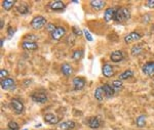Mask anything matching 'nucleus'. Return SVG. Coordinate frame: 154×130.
I'll use <instances>...</instances> for the list:
<instances>
[{"label":"nucleus","instance_id":"f257e3e1","mask_svg":"<svg viewBox=\"0 0 154 130\" xmlns=\"http://www.w3.org/2000/svg\"><path fill=\"white\" fill-rule=\"evenodd\" d=\"M131 19V11L128 7H120V8L117 9L115 14V17H114V21L118 24H122L126 22L128 20Z\"/></svg>","mask_w":154,"mask_h":130},{"label":"nucleus","instance_id":"f03ea898","mask_svg":"<svg viewBox=\"0 0 154 130\" xmlns=\"http://www.w3.org/2000/svg\"><path fill=\"white\" fill-rule=\"evenodd\" d=\"M44 26H46V20L42 16H37L31 21V27L34 30H40Z\"/></svg>","mask_w":154,"mask_h":130},{"label":"nucleus","instance_id":"7ed1b4c3","mask_svg":"<svg viewBox=\"0 0 154 130\" xmlns=\"http://www.w3.org/2000/svg\"><path fill=\"white\" fill-rule=\"evenodd\" d=\"M31 99L36 104H44L48 101V95L42 91H36L31 94Z\"/></svg>","mask_w":154,"mask_h":130},{"label":"nucleus","instance_id":"20e7f679","mask_svg":"<svg viewBox=\"0 0 154 130\" xmlns=\"http://www.w3.org/2000/svg\"><path fill=\"white\" fill-rule=\"evenodd\" d=\"M65 34H66V29L62 26H58L53 33H51V37L53 40L59 41V40H61L64 36H65Z\"/></svg>","mask_w":154,"mask_h":130},{"label":"nucleus","instance_id":"39448f33","mask_svg":"<svg viewBox=\"0 0 154 130\" xmlns=\"http://www.w3.org/2000/svg\"><path fill=\"white\" fill-rule=\"evenodd\" d=\"M0 85H1V88L3 90H11V89L16 88V82L12 78H6L1 80Z\"/></svg>","mask_w":154,"mask_h":130},{"label":"nucleus","instance_id":"423d86ee","mask_svg":"<svg viewBox=\"0 0 154 130\" xmlns=\"http://www.w3.org/2000/svg\"><path fill=\"white\" fill-rule=\"evenodd\" d=\"M11 109L14 110V112L16 114H22V113H23V111H24L23 102H22L21 101H19V99H17V98L11 99Z\"/></svg>","mask_w":154,"mask_h":130},{"label":"nucleus","instance_id":"0eeeda50","mask_svg":"<svg viewBox=\"0 0 154 130\" xmlns=\"http://www.w3.org/2000/svg\"><path fill=\"white\" fill-rule=\"evenodd\" d=\"M117 9L118 8H116V7H109V8L106 9L105 12H104V20H105L106 23H109V22L113 21L114 17H115Z\"/></svg>","mask_w":154,"mask_h":130},{"label":"nucleus","instance_id":"6e6552de","mask_svg":"<svg viewBox=\"0 0 154 130\" xmlns=\"http://www.w3.org/2000/svg\"><path fill=\"white\" fill-rule=\"evenodd\" d=\"M142 72L148 77L154 76V62H148L142 67Z\"/></svg>","mask_w":154,"mask_h":130},{"label":"nucleus","instance_id":"1a4fd4ad","mask_svg":"<svg viewBox=\"0 0 154 130\" xmlns=\"http://www.w3.org/2000/svg\"><path fill=\"white\" fill-rule=\"evenodd\" d=\"M142 35L138 32H131V33L128 34L126 36H125V43H131V42H135V41H139L141 39Z\"/></svg>","mask_w":154,"mask_h":130},{"label":"nucleus","instance_id":"9d476101","mask_svg":"<svg viewBox=\"0 0 154 130\" xmlns=\"http://www.w3.org/2000/svg\"><path fill=\"white\" fill-rule=\"evenodd\" d=\"M44 121L46 122L49 125H56V124H59L60 122V119L57 115L54 114H51V113H48L44 116Z\"/></svg>","mask_w":154,"mask_h":130},{"label":"nucleus","instance_id":"9b49d317","mask_svg":"<svg viewBox=\"0 0 154 130\" xmlns=\"http://www.w3.org/2000/svg\"><path fill=\"white\" fill-rule=\"evenodd\" d=\"M85 86V80L81 77H75L73 79V87L75 90H81Z\"/></svg>","mask_w":154,"mask_h":130},{"label":"nucleus","instance_id":"f8f14e48","mask_svg":"<svg viewBox=\"0 0 154 130\" xmlns=\"http://www.w3.org/2000/svg\"><path fill=\"white\" fill-rule=\"evenodd\" d=\"M89 5L95 11H101V9H103L105 7L106 1H103V0H91V1H89Z\"/></svg>","mask_w":154,"mask_h":130},{"label":"nucleus","instance_id":"ddd939ff","mask_svg":"<svg viewBox=\"0 0 154 130\" xmlns=\"http://www.w3.org/2000/svg\"><path fill=\"white\" fill-rule=\"evenodd\" d=\"M49 8L53 9V11H62V9L65 8V3L63 1H60V0H54V1H51V3L48 4Z\"/></svg>","mask_w":154,"mask_h":130},{"label":"nucleus","instance_id":"4468645a","mask_svg":"<svg viewBox=\"0 0 154 130\" xmlns=\"http://www.w3.org/2000/svg\"><path fill=\"white\" fill-rule=\"evenodd\" d=\"M102 73H103V75L105 77H107V78H109V77H112L114 76V69L113 67L111 66L110 64H105L103 66V69H102Z\"/></svg>","mask_w":154,"mask_h":130},{"label":"nucleus","instance_id":"2eb2a0df","mask_svg":"<svg viewBox=\"0 0 154 130\" xmlns=\"http://www.w3.org/2000/svg\"><path fill=\"white\" fill-rule=\"evenodd\" d=\"M102 88H103L104 90V93H105V96L108 97V98H110V97H112L114 95V93H115V90H114V88L112 87V85L108 84V83H105L102 86Z\"/></svg>","mask_w":154,"mask_h":130},{"label":"nucleus","instance_id":"dca6fc26","mask_svg":"<svg viewBox=\"0 0 154 130\" xmlns=\"http://www.w3.org/2000/svg\"><path fill=\"white\" fill-rule=\"evenodd\" d=\"M22 47L25 50H28V51H34L38 48V45H37L36 42H30V41H24L22 43Z\"/></svg>","mask_w":154,"mask_h":130},{"label":"nucleus","instance_id":"f3484780","mask_svg":"<svg viewBox=\"0 0 154 130\" xmlns=\"http://www.w3.org/2000/svg\"><path fill=\"white\" fill-rule=\"evenodd\" d=\"M88 125L89 128H91V129H98L101 125V121L98 117H91L88 121Z\"/></svg>","mask_w":154,"mask_h":130},{"label":"nucleus","instance_id":"a211bd4d","mask_svg":"<svg viewBox=\"0 0 154 130\" xmlns=\"http://www.w3.org/2000/svg\"><path fill=\"white\" fill-rule=\"evenodd\" d=\"M61 72H62V74H63L64 76L68 77V76H71L72 73H73V69H72V67L69 64L64 62V64L62 65V67H61Z\"/></svg>","mask_w":154,"mask_h":130},{"label":"nucleus","instance_id":"6ab92c4d","mask_svg":"<svg viewBox=\"0 0 154 130\" xmlns=\"http://www.w3.org/2000/svg\"><path fill=\"white\" fill-rule=\"evenodd\" d=\"M110 59H111V61H112L113 62H121L123 59V53H122V51H120V50L113 51L112 53H111V56H110Z\"/></svg>","mask_w":154,"mask_h":130},{"label":"nucleus","instance_id":"aec40b11","mask_svg":"<svg viewBox=\"0 0 154 130\" xmlns=\"http://www.w3.org/2000/svg\"><path fill=\"white\" fill-rule=\"evenodd\" d=\"M75 127V122L74 121H65L59 124V129L63 130H71Z\"/></svg>","mask_w":154,"mask_h":130},{"label":"nucleus","instance_id":"412c9836","mask_svg":"<svg viewBox=\"0 0 154 130\" xmlns=\"http://www.w3.org/2000/svg\"><path fill=\"white\" fill-rule=\"evenodd\" d=\"M105 96V93H104V90L102 87H98V88L95 90V98L98 101H102Z\"/></svg>","mask_w":154,"mask_h":130},{"label":"nucleus","instance_id":"4be33fe9","mask_svg":"<svg viewBox=\"0 0 154 130\" xmlns=\"http://www.w3.org/2000/svg\"><path fill=\"white\" fill-rule=\"evenodd\" d=\"M17 11L21 14H27L29 12V6L26 3H20L17 6Z\"/></svg>","mask_w":154,"mask_h":130},{"label":"nucleus","instance_id":"5701e85b","mask_svg":"<svg viewBox=\"0 0 154 130\" xmlns=\"http://www.w3.org/2000/svg\"><path fill=\"white\" fill-rule=\"evenodd\" d=\"M134 76V72L131 71V70H126V71L122 72L120 75H119V80H126L128 78H131V77Z\"/></svg>","mask_w":154,"mask_h":130},{"label":"nucleus","instance_id":"b1692460","mask_svg":"<svg viewBox=\"0 0 154 130\" xmlns=\"http://www.w3.org/2000/svg\"><path fill=\"white\" fill-rule=\"evenodd\" d=\"M136 124L138 127H140V128H142L146 125V116H144V115H141V116H139L138 118L136 119Z\"/></svg>","mask_w":154,"mask_h":130},{"label":"nucleus","instance_id":"393cba45","mask_svg":"<svg viewBox=\"0 0 154 130\" xmlns=\"http://www.w3.org/2000/svg\"><path fill=\"white\" fill-rule=\"evenodd\" d=\"M142 49H143V47L142 45H135V46H133L131 47V56H139V54L142 52Z\"/></svg>","mask_w":154,"mask_h":130},{"label":"nucleus","instance_id":"a878e982","mask_svg":"<svg viewBox=\"0 0 154 130\" xmlns=\"http://www.w3.org/2000/svg\"><path fill=\"white\" fill-rule=\"evenodd\" d=\"M14 3H16L14 0H4V1L2 2V7H3L5 11H9V9L14 5Z\"/></svg>","mask_w":154,"mask_h":130},{"label":"nucleus","instance_id":"bb28decb","mask_svg":"<svg viewBox=\"0 0 154 130\" xmlns=\"http://www.w3.org/2000/svg\"><path fill=\"white\" fill-rule=\"evenodd\" d=\"M82 56H83V50H81V49L75 50L73 52V54H72V59L74 61H79V59H82Z\"/></svg>","mask_w":154,"mask_h":130},{"label":"nucleus","instance_id":"cd10ccee","mask_svg":"<svg viewBox=\"0 0 154 130\" xmlns=\"http://www.w3.org/2000/svg\"><path fill=\"white\" fill-rule=\"evenodd\" d=\"M112 87L114 88V90L115 91H118L119 89L122 87V81L121 80H115V81H113V83H112Z\"/></svg>","mask_w":154,"mask_h":130},{"label":"nucleus","instance_id":"c85d7f7f","mask_svg":"<svg viewBox=\"0 0 154 130\" xmlns=\"http://www.w3.org/2000/svg\"><path fill=\"white\" fill-rule=\"evenodd\" d=\"M7 129L8 130H19V125L17 122L11 121L8 124H7Z\"/></svg>","mask_w":154,"mask_h":130},{"label":"nucleus","instance_id":"c756f323","mask_svg":"<svg viewBox=\"0 0 154 130\" xmlns=\"http://www.w3.org/2000/svg\"><path fill=\"white\" fill-rule=\"evenodd\" d=\"M56 28H57V26H56V25H54L53 23H48V24H46V26H45L46 31H48L49 33H53L54 30H56Z\"/></svg>","mask_w":154,"mask_h":130},{"label":"nucleus","instance_id":"7c9ffc66","mask_svg":"<svg viewBox=\"0 0 154 130\" xmlns=\"http://www.w3.org/2000/svg\"><path fill=\"white\" fill-rule=\"evenodd\" d=\"M72 31H73V34L76 35V36H81L82 33H83V31H81V30L79 29L77 26H73V27H72Z\"/></svg>","mask_w":154,"mask_h":130},{"label":"nucleus","instance_id":"2f4dec72","mask_svg":"<svg viewBox=\"0 0 154 130\" xmlns=\"http://www.w3.org/2000/svg\"><path fill=\"white\" fill-rule=\"evenodd\" d=\"M82 31H83V34H84V36H85L86 40H88V41H89V42L93 41V36L91 35V33H89L88 30L84 29V30H82Z\"/></svg>","mask_w":154,"mask_h":130},{"label":"nucleus","instance_id":"473e14b6","mask_svg":"<svg viewBox=\"0 0 154 130\" xmlns=\"http://www.w3.org/2000/svg\"><path fill=\"white\" fill-rule=\"evenodd\" d=\"M7 76H8V72H7L6 70L2 69L1 71H0V78H1V80L8 78V77H7Z\"/></svg>","mask_w":154,"mask_h":130},{"label":"nucleus","instance_id":"72a5a7b5","mask_svg":"<svg viewBox=\"0 0 154 130\" xmlns=\"http://www.w3.org/2000/svg\"><path fill=\"white\" fill-rule=\"evenodd\" d=\"M146 6L150 7V8H154V0H148L146 2Z\"/></svg>","mask_w":154,"mask_h":130},{"label":"nucleus","instance_id":"f704fd0d","mask_svg":"<svg viewBox=\"0 0 154 130\" xmlns=\"http://www.w3.org/2000/svg\"><path fill=\"white\" fill-rule=\"evenodd\" d=\"M70 41H72V43L74 44V42H75V39H74V36L73 35H71V36H68L67 37V43L70 44Z\"/></svg>","mask_w":154,"mask_h":130},{"label":"nucleus","instance_id":"c9c22d12","mask_svg":"<svg viewBox=\"0 0 154 130\" xmlns=\"http://www.w3.org/2000/svg\"><path fill=\"white\" fill-rule=\"evenodd\" d=\"M7 33H8V37H11L12 35L14 34V29L11 28V27H9L8 28V31H7Z\"/></svg>","mask_w":154,"mask_h":130},{"label":"nucleus","instance_id":"e433bc0d","mask_svg":"<svg viewBox=\"0 0 154 130\" xmlns=\"http://www.w3.org/2000/svg\"><path fill=\"white\" fill-rule=\"evenodd\" d=\"M3 25H4V21L1 20V24H0V29H3Z\"/></svg>","mask_w":154,"mask_h":130},{"label":"nucleus","instance_id":"4c0bfd02","mask_svg":"<svg viewBox=\"0 0 154 130\" xmlns=\"http://www.w3.org/2000/svg\"><path fill=\"white\" fill-rule=\"evenodd\" d=\"M0 46L3 47V39H1V42H0Z\"/></svg>","mask_w":154,"mask_h":130},{"label":"nucleus","instance_id":"58836bf2","mask_svg":"<svg viewBox=\"0 0 154 130\" xmlns=\"http://www.w3.org/2000/svg\"><path fill=\"white\" fill-rule=\"evenodd\" d=\"M24 130H28V129H24Z\"/></svg>","mask_w":154,"mask_h":130}]
</instances>
